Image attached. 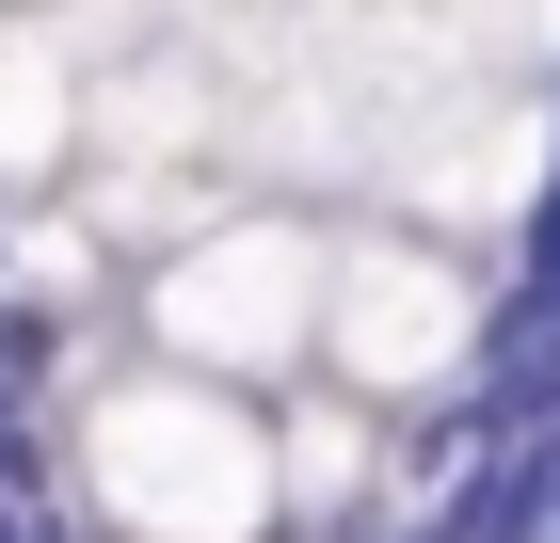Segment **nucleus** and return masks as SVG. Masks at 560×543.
Segmentation results:
<instances>
[{"label": "nucleus", "mask_w": 560, "mask_h": 543, "mask_svg": "<svg viewBox=\"0 0 560 543\" xmlns=\"http://www.w3.org/2000/svg\"><path fill=\"white\" fill-rule=\"evenodd\" d=\"M545 463H560V432H545ZM545 543H560V496H545Z\"/></svg>", "instance_id": "obj_3"}, {"label": "nucleus", "mask_w": 560, "mask_h": 543, "mask_svg": "<svg viewBox=\"0 0 560 543\" xmlns=\"http://www.w3.org/2000/svg\"><path fill=\"white\" fill-rule=\"evenodd\" d=\"M0 288H16V209H0Z\"/></svg>", "instance_id": "obj_2"}, {"label": "nucleus", "mask_w": 560, "mask_h": 543, "mask_svg": "<svg viewBox=\"0 0 560 543\" xmlns=\"http://www.w3.org/2000/svg\"><path fill=\"white\" fill-rule=\"evenodd\" d=\"M0 383H16V400H81V304L65 288H0Z\"/></svg>", "instance_id": "obj_1"}]
</instances>
